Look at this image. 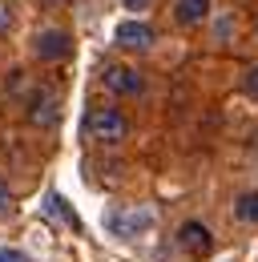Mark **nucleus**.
Here are the masks:
<instances>
[{
	"mask_svg": "<svg viewBox=\"0 0 258 262\" xmlns=\"http://www.w3.org/2000/svg\"><path fill=\"white\" fill-rule=\"evenodd\" d=\"M85 133L93 141H101V145H121L129 137V117L121 109H113V105H97L85 117Z\"/></svg>",
	"mask_w": 258,
	"mask_h": 262,
	"instance_id": "nucleus-1",
	"label": "nucleus"
},
{
	"mask_svg": "<svg viewBox=\"0 0 258 262\" xmlns=\"http://www.w3.org/2000/svg\"><path fill=\"white\" fill-rule=\"evenodd\" d=\"M101 85L117 97H141L145 93V77L133 65H105L101 69Z\"/></svg>",
	"mask_w": 258,
	"mask_h": 262,
	"instance_id": "nucleus-2",
	"label": "nucleus"
},
{
	"mask_svg": "<svg viewBox=\"0 0 258 262\" xmlns=\"http://www.w3.org/2000/svg\"><path fill=\"white\" fill-rule=\"evenodd\" d=\"M113 40H117L121 49H129V53H145V49H154L158 33H154V25H145V20H121L117 33H113Z\"/></svg>",
	"mask_w": 258,
	"mask_h": 262,
	"instance_id": "nucleus-3",
	"label": "nucleus"
},
{
	"mask_svg": "<svg viewBox=\"0 0 258 262\" xmlns=\"http://www.w3.org/2000/svg\"><path fill=\"white\" fill-rule=\"evenodd\" d=\"M178 246L190 258H206L214 250V234H210V226H202V222H182L178 226Z\"/></svg>",
	"mask_w": 258,
	"mask_h": 262,
	"instance_id": "nucleus-4",
	"label": "nucleus"
},
{
	"mask_svg": "<svg viewBox=\"0 0 258 262\" xmlns=\"http://www.w3.org/2000/svg\"><path fill=\"white\" fill-rule=\"evenodd\" d=\"M29 121L36 129H53V125L61 121V97H57L53 89H40V93L29 101Z\"/></svg>",
	"mask_w": 258,
	"mask_h": 262,
	"instance_id": "nucleus-5",
	"label": "nucleus"
},
{
	"mask_svg": "<svg viewBox=\"0 0 258 262\" xmlns=\"http://www.w3.org/2000/svg\"><path fill=\"white\" fill-rule=\"evenodd\" d=\"M32 49H36L40 61H61V57L73 53V40H69V33H61V29H45V33L36 36Z\"/></svg>",
	"mask_w": 258,
	"mask_h": 262,
	"instance_id": "nucleus-6",
	"label": "nucleus"
},
{
	"mask_svg": "<svg viewBox=\"0 0 258 262\" xmlns=\"http://www.w3.org/2000/svg\"><path fill=\"white\" fill-rule=\"evenodd\" d=\"M149 222H154L149 210H117V214H109V230L121 234V238H133L137 230H145Z\"/></svg>",
	"mask_w": 258,
	"mask_h": 262,
	"instance_id": "nucleus-7",
	"label": "nucleus"
},
{
	"mask_svg": "<svg viewBox=\"0 0 258 262\" xmlns=\"http://www.w3.org/2000/svg\"><path fill=\"white\" fill-rule=\"evenodd\" d=\"M206 16H210V0H178V8H174V20H178L182 29L202 25Z\"/></svg>",
	"mask_w": 258,
	"mask_h": 262,
	"instance_id": "nucleus-8",
	"label": "nucleus"
},
{
	"mask_svg": "<svg viewBox=\"0 0 258 262\" xmlns=\"http://www.w3.org/2000/svg\"><path fill=\"white\" fill-rule=\"evenodd\" d=\"M234 218L246 222V226H258V190H250V194H242L234 202Z\"/></svg>",
	"mask_w": 258,
	"mask_h": 262,
	"instance_id": "nucleus-9",
	"label": "nucleus"
},
{
	"mask_svg": "<svg viewBox=\"0 0 258 262\" xmlns=\"http://www.w3.org/2000/svg\"><path fill=\"white\" fill-rule=\"evenodd\" d=\"M242 89H246V97H254V101H258V65L246 69V81H242Z\"/></svg>",
	"mask_w": 258,
	"mask_h": 262,
	"instance_id": "nucleus-10",
	"label": "nucleus"
},
{
	"mask_svg": "<svg viewBox=\"0 0 258 262\" xmlns=\"http://www.w3.org/2000/svg\"><path fill=\"white\" fill-rule=\"evenodd\" d=\"M8 29H12V8H8V4L0 0V36L8 33Z\"/></svg>",
	"mask_w": 258,
	"mask_h": 262,
	"instance_id": "nucleus-11",
	"label": "nucleus"
},
{
	"mask_svg": "<svg viewBox=\"0 0 258 262\" xmlns=\"http://www.w3.org/2000/svg\"><path fill=\"white\" fill-rule=\"evenodd\" d=\"M8 210H12V190H8L4 182H0V218H4Z\"/></svg>",
	"mask_w": 258,
	"mask_h": 262,
	"instance_id": "nucleus-12",
	"label": "nucleus"
},
{
	"mask_svg": "<svg viewBox=\"0 0 258 262\" xmlns=\"http://www.w3.org/2000/svg\"><path fill=\"white\" fill-rule=\"evenodd\" d=\"M0 262H29L20 250H0Z\"/></svg>",
	"mask_w": 258,
	"mask_h": 262,
	"instance_id": "nucleus-13",
	"label": "nucleus"
},
{
	"mask_svg": "<svg viewBox=\"0 0 258 262\" xmlns=\"http://www.w3.org/2000/svg\"><path fill=\"white\" fill-rule=\"evenodd\" d=\"M121 4H125V8H149L154 0H121Z\"/></svg>",
	"mask_w": 258,
	"mask_h": 262,
	"instance_id": "nucleus-14",
	"label": "nucleus"
}]
</instances>
